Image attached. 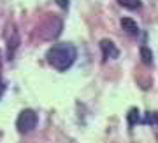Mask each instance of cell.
I'll return each instance as SVG.
<instances>
[{"label":"cell","mask_w":158,"mask_h":143,"mask_svg":"<svg viewBox=\"0 0 158 143\" xmlns=\"http://www.w3.org/2000/svg\"><path fill=\"white\" fill-rule=\"evenodd\" d=\"M77 58V49L70 42H60L53 44L46 52V60L55 70L65 72L74 65V61Z\"/></svg>","instance_id":"1"},{"label":"cell","mask_w":158,"mask_h":143,"mask_svg":"<svg viewBox=\"0 0 158 143\" xmlns=\"http://www.w3.org/2000/svg\"><path fill=\"white\" fill-rule=\"evenodd\" d=\"M35 126H37V114H35L34 110L27 108V110H23L21 114L18 115L16 127H18V131H19V133L27 134V133L34 131Z\"/></svg>","instance_id":"2"},{"label":"cell","mask_w":158,"mask_h":143,"mask_svg":"<svg viewBox=\"0 0 158 143\" xmlns=\"http://www.w3.org/2000/svg\"><path fill=\"white\" fill-rule=\"evenodd\" d=\"M100 49H102V54H104L106 60H116L119 56V51H118V47H116V44L109 39L100 40Z\"/></svg>","instance_id":"3"},{"label":"cell","mask_w":158,"mask_h":143,"mask_svg":"<svg viewBox=\"0 0 158 143\" xmlns=\"http://www.w3.org/2000/svg\"><path fill=\"white\" fill-rule=\"evenodd\" d=\"M119 25H121V28H123L128 35H132V37H137V35H139V25H137L132 17H123V19L119 21Z\"/></svg>","instance_id":"4"},{"label":"cell","mask_w":158,"mask_h":143,"mask_svg":"<svg viewBox=\"0 0 158 143\" xmlns=\"http://www.w3.org/2000/svg\"><path fill=\"white\" fill-rule=\"evenodd\" d=\"M141 58H142V63L144 65H153V52L148 49L146 45L141 47Z\"/></svg>","instance_id":"5"},{"label":"cell","mask_w":158,"mask_h":143,"mask_svg":"<svg viewBox=\"0 0 158 143\" xmlns=\"http://www.w3.org/2000/svg\"><path fill=\"white\" fill-rule=\"evenodd\" d=\"M119 6L127 7V9H132V11H135L141 7V0H118Z\"/></svg>","instance_id":"6"},{"label":"cell","mask_w":158,"mask_h":143,"mask_svg":"<svg viewBox=\"0 0 158 143\" xmlns=\"http://www.w3.org/2000/svg\"><path fill=\"white\" fill-rule=\"evenodd\" d=\"M128 122H130V126H134L135 122H139V110H135V108H132V110H130Z\"/></svg>","instance_id":"7"},{"label":"cell","mask_w":158,"mask_h":143,"mask_svg":"<svg viewBox=\"0 0 158 143\" xmlns=\"http://www.w3.org/2000/svg\"><path fill=\"white\" fill-rule=\"evenodd\" d=\"M55 2H56L62 9H67V7H69V0H55Z\"/></svg>","instance_id":"8"},{"label":"cell","mask_w":158,"mask_h":143,"mask_svg":"<svg viewBox=\"0 0 158 143\" xmlns=\"http://www.w3.org/2000/svg\"><path fill=\"white\" fill-rule=\"evenodd\" d=\"M4 91H6V86H4V82H2V80H0V98H2Z\"/></svg>","instance_id":"9"}]
</instances>
